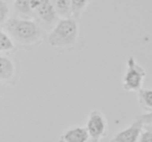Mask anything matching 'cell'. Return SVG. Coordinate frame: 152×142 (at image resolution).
Returning a JSON list of instances; mask_svg holds the SVG:
<instances>
[{
	"instance_id": "cell-3",
	"label": "cell",
	"mask_w": 152,
	"mask_h": 142,
	"mask_svg": "<svg viewBox=\"0 0 152 142\" xmlns=\"http://www.w3.org/2000/svg\"><path fill=\"white\" fill-rule=\"evenodd\" d=\"M146 77L145 70L137 64L133 57L127 61V69L123 79V87L126 91H139Z\"/></svg>"
},
{
	"instance_id": "cell-2",
	"label": "cell",
	"mask_w": 152,
	"mask_h": 142,
	"mask_svg": "<svg viewBox=\"0 0 152 142\" xmlns=\"http://www.w3.org/2000/svg\"><path fill=\"white\" fill-rule=\"evenodd\" d=\"M7 29L14 39L25 44L34 42L40 37V29L30 20L12 19L7 22Z\"/></svg>"
},
{
	"instance_id": "cell-9",
	"label": "cell",
	"mask_w": 152,
	"mask_h": 142,
	"mask_svg": "<svg viewBox=\"0 0 152 142\" xmlns=\"http://www.w3.org/2000/svg\"><path fill=\"white\" fill-rule=\"evenodd\" d=\"M51 2L58 15L67 16L70 13V0H51Z\"/></svg>"
},
{
	"instance_id": "cell-18",
	"label": "cell",
	"mask_w": 152,
	"mask_h": 142,
	"mask_svg": "<svg viewBox=\"0 0 152 142\" xmlns=\"http://www.w3.org/2000/svg\"><path fill=\"white\" fill-rule=\"evenodd\" d=\"M146 129H149V131L152 132V124H147V127H146Z\"/></svg>"
},
{
	"instance_id": "cell-1",
	"label": "cell",
	"mask_w": 152,
	"mask_h": 142,
	"mask_svg": "<svg viewBox=\"0 0 152 142\" xmlns=\"http://www.w3.org/2000/svg\"><path fill=\"white\" fill-rule=\"evenodd\" d=\"M78 37V25L74 19H61L48 37L51 46L69 47L75 44Z\"/></svg>"
},
{
	"instance_id": "cell-15",
	"label": "cell",
	"mask_w": 152,
	"mask_h": 142,
	"mask_svg": "<svg viewBox=\"0 0 152 142\" xmlns=\"http://www.w3.org/2000/svg\"><path fill=\"white\" fill-rule=\"evenodd\" d=\"M137 142H152V132L146 129L143 133H141Z\"/></svg>"
},
{
	"instance_id": "cell-17",
	"label": "cell",
	"mask_w": 152,
	"mask_h": 142,
	"mask_svg": "<svg viewBox=\"0 0 152 142\" xmlns=\"http://www.w3.org/2000/svg\"><path fill=\"white\" fill-rule=\"evenodd\" d=\"M40 3V0H30L29 1V7L30 10H37Z\"/></svg>"
},
{
	"instance_id": "cell-16",
	"label": "cell",
	"mask_w": 152,
	"mask_h": 142,
	"mask_svg": "<svg viewBox=\"0 0 152 142\" xmlns=\"http://www.w3.org/2000/svg\"><path fill=\"white\" fill-rule=\"evenodd\" d=\"M139 119L144 123V124H152V111H150L147 114H144L139 117Z\"/></svg>"
},
{
	"instance_id": "cell-6",
	"label": "cell",
	"mask_w": 152,
	"mask_h": 142,
	"mask_svg": "<svg viewBox=\"0 0 152 142\" xmlns=\"http://www.w3.org/2000/svg\"><path fill=\"white\" fill-rule=\"evenodd\" d=\"M37 12L42 21L46 24L53 23L56 19V11H55L51 0H40Z\"/></svg>"
},
{
	"instance_id": "cell-11",
	"label": "cell",
	"mask_w": 152,
	"mask_h": 142,
	"mask_svg": "<svg viewBox=\"0 0 152 142\" xmlns=\"http://www.w3.org/2000/svg\"><path fill=\"white\" fill-rule=\"evenodd\" d=\"M14 48V43L5 32H0V51H9Z\"/></svg>"
},
{
	"instance_id": "cell-8",
	"label": "cell",
	"mask_w": 152,
	"mask_h": 142,
	"mask_svg": "<svg viewBox=\"0 0 152 142\" xmlns=\"http://www.w3.org/2000/svg\"><path fill=\"white\" fill-rule=\"evenodd\" d=\"M15 66L10 59L0 57V81H7L14 75Z\"/></svg>"
},
{
	"instance_id": "cell-13",
	"label": "cell",
	"mask_w": 152,
	"mask_h": 142,
	"mask_svg": "<svg viewBox=\"0 0 152 142\" xmlns=\"http://www.w3.org/2000/svg\"><path fill=\"white\" fill-rule=\"evenodd\" d=\"M89 0H70V7L72 13L78 14L87 5Z\"/></svg>"
},
{
	"instance_id": "cell-5",
	"label": "cell",
	"mask_w": 152,
	"mask_h": 142,
	"mask_svg": "<svg viewBox=\"0 0 152 142\" xmlns=\"http://www.w3.org/2000/svg\"><path fill=\"white\" fill-rule=\"evenodd\" d=\"M144 123L139 118L127 129L119 132L112 142H137L142 133Z\"/></svg>"
},
{
	"instance_id": "cell-7",
	"label": "cell",
	"mask_w": 152,
	"mask_h": 142,
	"mask_svg": "<svg viewBox=\"0 0 152 142\" xmlns=\"http://www.w3.org/2000/svg\"><path fill=\"white\" fill-rule=\"evenodd\" d=\"M61 139V142H88L90 136L86 127H75L68 129Z\"/></svg>"
},
{
	"instance_id": "cell-10",
	"label": "cell",
	"mask_w": 152,
	"mask_h": 142,
	"mask_svg": "<svg viewBox=\"0 0 152 142\" xmlns=\"http://www.w3.org/2000/svg\"><path fill=\"white\" fill-rule=\"evenodd\" d=\"M139 97L144 108L152 111V89H140Z\"/></svg>"
},
{
	"instance_id": "cell-4",
	"label": "cell",
	"mask_w": 152,
	"mask_h": 142,
	"mask_svg": "<svg viewBox=\"0 0 152 142\" xmlns=\"http://www.w3.org/2000/svg\"><path fill=\"white\" fill-rule=\"evenodd\" d=\"M86 129L93 142L99 141L102 137L106 135L107 131V124L103 115L98 111H93L89 116Z\"/></svg>"
},
{
	"instance_id": "cell-14",
	"label": "cell",
	"mask_w": 152,
	"mask_h": 142,
	"mask_svg": "<svg viewBox=\"0 0 152 142\" xmlns=\"http://www.w3.org/2000/svg\"><path fill=\"white\" fill-rule=\"evenodd\" d=\"M9 15V7L3 0H0V24L7 19Z\"/></svg>"
},
{
	"instance_id": "cell-12",
	"label": "cell",
	"mask_w": 152,
	"mask_h": 142,
	"mask_svg": "<svg viewBox=\"0 0 152 142\" xmlns=\"http://www.w3.org/2000/svg\"><path fill=\"white\" fill-rule=\"evenodd\" d=\"M30 0H15V7L18 12L22 14H29L30 7H29Z\"/></svg>"
}]
</instances>
